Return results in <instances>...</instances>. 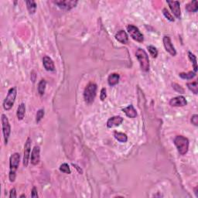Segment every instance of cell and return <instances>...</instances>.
I'll list each match as a JSON object with an SVG mask.
<instances>
[{
  "label": "cell",
  "mask_w": 198,
  "mask_h": 198,
  "mask_svg": "<svg viewBox=\"0 0 198 198\" xmlns=\"http://www.w3.org/2000/svg\"><path fill=\"white\" fill-rule=\"evenodd\" d=\"M120 76L119 74H111L108 78V83L110 86H115L119 82Z\"/></svg>",
  "instance_id": "cell-18"
},
{
  "label": "cell",
  "mask_w": 198,
  "mask_h": 198,
  "mask_svg": "<svg viewBox=\"0 0 198 198\" xmlns=\"http://www.w3.org/2000/svg\"><path fill=\"white\" fill-rule=\"evenodd\" d=\"M73 165V166H74L75 167V169H77L78 170V172H79V173H81V174H82V173H83V171H82V169H81V168L79 167V166H78V165H76V164H72Z\"/></svg>",
  "instance_id": "cell-36"
},
{
  "label": "cell",
  "mask_w": 198,
  "mask_h": 198,
  "mask_svg": "<svg viewBox=\"0 0 198 198\" xmlns=\"http://www.w3.org/2000/svg\"><path fill=\"white\" fill-rule=\"evenodd\" d=\"M186 9L190 12H196L198 10V2L196 0L191 2L186 6Z\"/></svg>",
  "instance_id": "cell-20"
},
{
  "label": "cell",
  "mask_w": 198,
  "mask_h": 198,
  "mask_svg": "<svg viewBox=\"0 0 198 198\" xmlns=\"http://www.w3.org/2000/svg\"><path fill=\"white\" fill-rule=\"evenodd\" d=\"M26 7H27V9H28V11H29V14L35 13L36 11H37V8L36 2L31 0V1H26Z\"/></svg>",
  "instance_id": "cell-21"
},
{
  "label": "cell",
  "mask_w": 198,
  "mask_h": 198,
  "mask_svg": "<svg viewBox=\"0 0 198 198\" xmlns=\"http://www.w3.org/2000/svg\"><path fill=\"white\" fill-rule=\"evenodd\" d=\"M10 194H9V197L10 198H16L17 197L16 195V188H12V189H11L10 191Z\"/></svg>",
  "instance_id": "cell-34"
},
{
  "label": "cell",
  "mask_w": 198,
  "mask_h": 198,
  "mask_svg": "<svg viewBox=\"0 0 198 198\" xmlns=\"http://www.w3.org/2000/svg\"><path fill=\"white\" fill-rule=\"evenodd\" d=\"M179 76L183 79L191 80L196 76V73L194 71H190L188 73H180Z\"/></svg>",
  "instance_id": "cell-26"
},
{
  "label": "cell",
  "mask_w": 198,
  "mask_h": 198,
  "mask_svg": "<svg viewBox=\"0 0 198 198\" xmlns=\"http://www.w3.org/2000/svg\"><path fill=\"white\" fill-rule=\"evenodd\" d=\"M188 56H189V59L191 60V62L193 63V65H194V71L195 73H197V57H196L194 53H192L191 52H188Z\"/></svg>",
  "instance_id": "cell-25"
},
{
  "label": "cell",
  "mask_w": 198,
  "mask_h": 198,
  "mask_svg": "<svg viewBox=\"0 0 198 198\" xmlns=\"http://www.w3.org/2000/svg\"><path fill=\"white\" fill-rule=\"evenodd\" d=\"M20 197H26V195H25V194H23V195L20 196Z\"/></svg>",
  "instance_id": "cell-38"
},
{
  "label": "cell",
  "mask_w": 198,
  "mask_h": 198,
  "mask_svg": "<svg viewBox=\"0 0 198 198\" xmlns=\"http://www.w3.org/2000/svg\"><path fill=\"white\" fill-rule=\"evenodd\" d=\"M147 49L149 50V53H150V55L152 56V57L153 58L157 57V56H158V50H157V49L155 47L150 45V46L147 47Z\"/></svg>",
  "instance_id": "cell-28"
},
{
  "label": "cell",
  "mask_w": 198,
  "mask_h": 198,
  "mask_svg": "<svg viewBox=\"0 0 198 198\" xmlns=\"http://www.w3.org/2000/svg\"><path fill=\"white\" fill-rule=\"evenodd\" d=\"M31 197H38V194H37V189L34 187L31 192Z\"/></svg>",
  "instance_id": "cell-35"
},
{
  "label": "cell",
  "mask_w": 198,
  "mask_h": 198,
  "mask_svg": "<svg viewBox=\"0 0 198 198\" xmlns=\"http://www.w3.org/2000/svg\"><path fill=\"white\" fill-rule=\"evenodd\" d=\"M166 2L169 5L173 15L177 19L180 20V18H181V9H180V2L178 1H167Z\"/></svg>",
  "instance_id": "cell-10"
},
{
  "label": "cell",
  "mask_w": 198,
  "mask_h": 198,
  "mask_svg": "<svg viewBox=\"0 0 198 198\" xmlns=\"http://www.w3.org/2000/svg\"><path fill=\"white\" fill-rule=\"evenodd\" d=\"M44 109H40L37 111V115H36V122H37V123H39V122L42 120V119H43V116H44Z\"/></svg>",
  "instance_id": "cell-29"
},
{
  "label": "cell",
  "mask_w": 198,
  "mask_h": 198,
  "mask_svg": "<svg viewBox=\"0 0 198 198\" xmlns=\"http://www.w3.org/2000/svg\"><path fill=\"white\" fill-rule=\"evenodd\" d=\"M2 133L5 140V144L7 145L8 140H9V136H10L11 133V126L7 116L4 114L2 115Z\"/></svg>",
  "instance_id": "cell-7"
},
{
  "label": "cell",
  "mask_w": 198,
  "mask_h": 198,
  "mask_svg": "<svg viewBox=\"0 0 198 198\" xmlns=\"http://www.w3.org/2000/svg\"><path fill=\"white\" fill-rule=\"evenodd\" d=\"M163 45H164L165 49H166V51H167L169 54L172 55L173 56L177 55V51H176L175 47H174L173 45L170 37H163Z\"/></svg>",
  "instance_id": "cell-11"
},
{
  "label": "cell",
  "mask_w": 198,
  "mask_h": 198,
  "mask_svg": "<svg viewBox=\"0 0 198 198\" xmlns=\"http://www.w3.org/2000/svg\"><path fill=\"white\" fill-rule=\"evenodd\" d=\"M31 163L34 166L37 165L40 162V146H34V148L33 149L32 152H31Z\"/></svg>",
  "instance_id": "cell-13"
},
{
  "label": "cell",
  "mask_w": 198,
  "mask_h": 198,
  "mask_svg": "<svg viewBox=\"0 0 198 198\" xmlns=\"http://www.w3.org/2000/svg\"><path fill=\"white\" fill-rule=\"evenodd\" d=\"M194 193H195V194H196V197H198V194H197V187H196L194 188Z\"/></svg>",
  "instance_id": "cell-37"
},
{
  "label": "cell",
  "mask_w": 198,
  "mask_h": 198,
  "mask_svg": "<svg viewBox=\"0 0 198 198\" xmlns=\"http://www.w3.org/2000/svg\"><path fill=\"white\" fill-rule=\"evenodd\" d=\"M97 89H98V86L95 83L91 82L88 84L84 92V98L86 103L92 104L94 101L96 97Z\"/></svg>",
  "instance_id": "cell-4"
},
{
  "label": "cell",
  "mask_w": 198,
  "mask_h": 198,
  "mask_svg": "<svg viewBox=\"0 0 198 198\" xmlns=\"http://www.w3.org/2000/svg\"><path fill=\"white\" fill-rule=\"evenodd\" d=\"M107 97V92H106V88H102L101 90V95H100V98L101 100L103 101L105 100V98H106Z\"/></svg>",
  "instance_id": "cell-32"
},
{
  "label": "cell",
  "mask_w": 198,
  "mask_h": 198,
  "mask_svg": "<svg viewBox=\"0 0 198 198\" xmlns=\"http://www.w3.org/2000/svg\"><path fill=\"white\" fill-rule=\"evenodd\" d=\"M136 56L138 61H139L140 67L142 71L148 72L150 65H149V56L146 53V52L143 49H142V48H138L136 52Z\"/></svg>",
  "instance_id": "cell-2"
},
{
  "label": "cell",
  "mask_w": 198,
  "mask_h": 198,
  "mask_svg": "<svg viewBox=\"0 0 198 198\" xmlns=\"http://www.w3.org/2000/svg\"><path fill=\"white\" fill-rule=\"evenodd\" d=\"M46 87H47V81H45L44 79H42L41 81L39 82L38 88H37V89H38V93L40 94V95H43V94H44L45 92V89H46Z\"/></svg>",
  "instance_id": "cell-23"
},
{
  "label": "cell",
  "mask_w": 198,
  "mask_h": 198,
  "mask_svg": "<svg viewBox=\"0 0 198 198\" xmlns=\"http://www.w3.org/2000/svg\"><path fill=\"white\" fill-rule=\"evenodd\" d=\"M187 86L189 88L190 91L193 92L195 95H197L198 93V84L197 81H194V82H189L187 84Z\"/></svg>",
  "instance_id": "cell-24"
},
{
  "label": "cell",
  "mask_w": 198,
  "mask_h": 198,
  "mask_svg": "<svg viewBox=\"0 0 198 198\" xmlns=\"http://www.w3.org/2000/svg\"><path fill=\"white\" fill-rule=\"evenodd\" d=\"M127 30H128V34L131 36L132 38L133 39L136 41L139 42V43H142L144 40V37L143 34L140 32V30L139 29V28L136 27L134 25H128L127 26Z\"/></svg>",
  "instance_id": "cell-6"
},
{
  "label": "cell",
  "mask_w": 198,
  "mask_h": 198,
  "mask_svg": "<svg viewBox=\"0 0 198 198\" xmlns=\"http://www.w3.org/2000/svg\"><path fill=\"white\" fill-rule=\"evenodd\" d=\"M31 141L30 138H27L24 145V152H23V164L24 167H27L29 165V158H30V151H31Z\"/></svg>",
  "instance_id": "cell-9"
},
{
  "label": "cell",
  "mask_w": 198,
  "mask_h": 198,
  "mask_svg": "<svg viewBox=\"0 0 198 198\" xmlns=\"http://www.w3.org/2000/svg\"><path fill=\"white\" fill-rule=\"evenodd\" d=\"M163 15H164V16L166 17V18L168 20H169L170 22H174V20H174L173 16L171 15L170 12H169V11L167 10V9L164 8V9H163Z\"/></svg>",
  "instance_id": "cell-30"
},
{
  "label": "cell",
  "mask_w": 198,
  "mask_h": 198,
  "mask_svg": "<svg viewBox=\"0 0 198 198\" xmlns=\"http://www.w3.org/2000/svg\"><path fill=\"white\" fill-rule=\"evenodd\" d=\"M187 101L183 96H177L169 101V105L172 107H183L187 105Z\"/></svg>",
  "instance_id": "cell-12"
},
{
  "label": "cell",
  "mask_w": 198,
  "mask_h": 198,
  "mask_svg": "<svg viewBox=\"0 0 198 198\" xmlns=\"http://www.w3.org/2000/svg\"><path fill=\"white\" fill-rule=\"evenodd\" d=\"M26 113V105L24 103H21L17 108L16 116L18 120H23Z\"/></svg>",
  "instance_id": "cell-19"
},
{
  "label": "cell",
  "mask_w": 198,
  "mask_h": 198,
  "mask_svg": "<svg viewBox=\"0 0 198 198\" xmlns=\"http://www.w3.org/2000/svg\"><path fill=\"white\" fill-rule=\"evenodd\" d=\"M172 86H173V88L174 90L176 91V92H179V93H181V94L184 93V89H183V88H182L181 86L180 85V84L173 83V84H172Z\"/></svg>",
  "instance_id": "cell-31"
},
{
  "label": "cell",
  "mask_w": 198,
  "mask_h": 198,
  "mask_svg": "<svg viewBox=\"0 0 198 198\" xmlns=\"http://www.w3.org/2000/svg\"><path fill=\"white\" fill-rule=\"evenodd\" d=\"M17 95V89L16 87L11 88L9 90L7 94V96L5 98L4 101H3V108L6 111H9L13 106L14 103H15L16 98Z\"/></svg>",
  "instance_id": "cell-5"
},
{
  "label": "cell",
  "mask_w": 198,
  "mask_h": 198,
  "mask_svg": "<svg viewBox=\"0 0 198 198\" xmlns=\"http://www.w3.org/2000/svg\"><path fill=\"white\" fill-rule=\"evenodd\" d=\"M122 111L125 112V114L128 118H131V119H134V118H136L137 116V112H136V109H135L133 105H130L128 107H126V108H123Z\"/></svg>",
  "instance_id": "cell-17"
},
{
  "label": "cell",
  "mask_w": 198,
  "mask_h": 198,
  "mask_svg": "<svg viewBox=\"0 0 198 198\" xmlns=\"http://www.w3.org/2000/svg\"><path fill=\"white\" fill-rule=\"evenodd\" d=\"M191 123L193 125H194L195 126H197L198 125V115H194L191 117Z\"/></svg>",
  "instance_id": "cell-33"
},
{
  "label": "cell",
  "mask_w": 198,
  "mask_h": 198,
  "mask_svg": "<svg viewBox=\"0 0 198 198\" xmlns=\"http://www.w3.org/2000/svg\"><path fill=\"white\" fill-rule=\"evenodd\" d=\"M43 64L44 68L46 69V70H47V71H53V70H55L54 63H53V60H52L50 56H43Z\"/></svg>",
  "instance_id": "cell-15"
},
{
  "label": "cell",
  "mask_w": 198,
  "mask_h": 198,
  "mask_svg": "<svg viewBox=\"0 0 198 198\" xmlns=\"http://www.w3.org/2000/svg\"><path fill=\"white\" fill-rule=\"evenodd\" d=\"M60 170L66 174H70L71 173L70 167H69V165L67 163H63V164H61V166H60Z\"/></svg>",
  "instance_id": "cell-27"
},
{
  "label": "cell",
  "mask_w": 198,
  "mask_h": 198,
  "mask_svg": "<svg viewBox=\"0 0 198 198\" xmlns=\"http://www.w3.org/2000/svg\"><path fill=\"white\" fill-rule=\"evenodd\" d=\"M20 161V155L18 152L12 154L9 158V181L14 182L16 177V170L19 167Z\"/></svg>",
  "instance_id": "cell-1"
},
{
  "label": "cell",
  "mask_w": 198,
  "mask_h": 198,
  "mask_svg": "<svg viewBox=\"0 0 198 198\" xmlns=\"http://www.w3.org/2000/svg\"><path fill=\"white\" fill-rule=\"evenodd\" d=\"M174 144L181 155H184L189 149V140L187 138L183 136H176L174 139Z\"/></svg>",
  "instance_id": "cell-3"
},
{
  "label": "cell",
  "mask_w": 198,
  "mask_h": 198,
  "mask_svg": "<svg viewBox=\"0 0 198 198\" xmlns=\"http://www.w3.org/2000/svg\"><path fill=\"white\" fill-rule=\"evenodd\" d=\"M114 136L118 141L120 142H126L128 141V136L126 134L123 133H119V132H115Z\"/></svg>",
  "instance_id": "cell-22"
},
{
  "label": "cell",
  "mask_w": 198,
  "mask_h": 198,
  "mask_svg": "<svg viewBox=\"0 0 198 198\" xmlns=\"http://www.w3.org/2000/svg\"><path fill=\"white\" fill-rule=\"evenodd\" d=\"M123 122V118L121 116H113L110 118L107 122V127L108 128H113V127L119 126Z\"/></svg>",
  "instance_id": "cell-14"
},
{
  "label": "cell",
  "mask_w": 198,
  "mask_h": 198,
  "mask_svg": "<svg viewBox=\"0 0 198 198\" xmlns=\"http://www.w3.org/2000/svg\"><path fill=\"white\" fill-rule=\"evenodd\" d=\"M115 39L120 43H124V44H126L128 41V34H126V32L124 30H120L115 35Z\"/></svg>",
  "instance_id": "cell-16"
},
{
  "label": "cell",
  "mask_w": 198,
  "mask_h": 198,
  "mask_svg": "<svg viewBox=\"0 0 198 198\" xmlns=\"http://www.w3.org/2000/svg\"><path fill=\"white\" fill-rule=\"evenodd\" d=\"M53 3L56 4L60 9H62L64 10L69 11L73 8L76 7L78 5V1L76 0H57V1H53Z\"/></svg>",
  "instance_id": "cell-8"
}]
</instances>
